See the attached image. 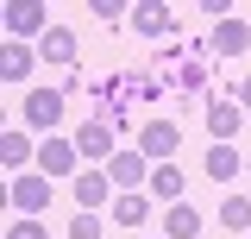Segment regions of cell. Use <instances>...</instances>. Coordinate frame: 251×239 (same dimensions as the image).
<instances>
[{
  "instance_id": "obj_1",
  "label": "cell",
  "mask_w": 251,
  "mask_h": 239,
  "mask_svg": "<svg viewBox=\"0 0 251 239\" xmlns=\"http://www.w3.org/2000/svg\"><path fill=\"white\" fill-rule=\"evenodd\" d=\"M50 26H57V19H50L44 0H13V6H6V38H13V44H38Z\"/></svg>"
},
{
  "instance_id": "obj_2",
  "label": "cell",
  "mask_w": 251,
  "mask_h": 239,
  "mask_svg": "<svg viewBox=\"0 0 251 239\" xmlns=\"http://www.w3.org/2000/svg\"><path fill=\"white\" fill-rule=\"evenodd\" d=\"M100 170H107V182H113L120 195H138V189L151 182V170H157V164L145 157V151H113V157H107Z\"/></svg>"
},
{
  "instance_id": "obj_3",
  "label": "cell",
  "mask_w": 251,
  "mask_h": 239,
  "mask_svg": "<svg viewBox=\"0 0 251 239\" xmlns=\"http://www.w3.org/2000/svg\"><path fill=\"white\" fill-rule=\"evenodd\" d=\"M63 101H69L63 89H25V126L57 139V126H63Z\"/></svg>"
},
{
  "instance_id": "obj_4",
  "label": "cell",
  "mask_w": 251,
  "mask_h": 239,
  "mask_svg": "<svg viewBox=\"0 0 251 239\" xmlns=\"http://www.w3.org/2000/svg\"><path fill=\"white\" fill-rule=\"evenodd\" d=\"M176 145H182V126H176V120H145L138 151H145L151 164H176Z\"/></svg>"
},
{
  "instance_id": "obj_5",
  "label": "cell",
  "mask_w": 251,
  "mask_h": 239,
  "mask_svg": "<svg viewBox=\"0 0 251 239\" xmlns=\"http://www.w3.org/2000/svg\"><path fill=\"white\" fill-rule=\"evenodd\" d=\"M239 126H245V107H239V94L226 89L207 101V132H214V145H232L239 139Z\"/></svg>"
},
{
  "instance_id": "obj_6",
  "label": "cell",
  "mask_w": 251,
  "mask_h": 239,
  "mask_svg": "<svg viewBox=\"0 0 251 239\" xmlns=\"http://www.w3.org/2000/svg\"><path fill=\"white\" fill-rule=\"evenodd\" d=\"M13 208L38 220V214L50 208V177H44V170H25V177H13Z\"/></svg>"
},
{
  "instance_id": "obj_7",
  "label": "cell",
  "mask_w": 251,
  "mask_h": 239,
  "mask_svg": "<svg viewBox=\"0 0 251 239\" xmlns=\"http://www.w3.org/2000/svg\"><path fill=\"white\" fill-rule=\"evenodd\" d=\"M75 157H82L75 139H44V145H38V170H44L50 182H57V177H82V170H75Z\"/></svg>"
},
{
  "instance_id": "obj_8",
  "label": "cell",
  "mask_w": 251,
  "mask_h": 239,
  "mask_svg": "<svg viewBox=\"0 0 251 239\" xmlns=\"http://www.w3.org/2000/svg\"><path fill=\"white\" fill-rule=\"evenodd\" d=\"M75 151H82V157H100V164H107V157H113V120H107V114L82 120V126H75Z\"/></svg>"
},
{
  "instance_id": "obj_9",
  "label": "cell",
  "mask_w": 251,
  "mask_h": 239,
  "mask_svg": "<svg viewBox=\"0 0 251 239\" xmlns=\"http://www.w3.org/2000/svg\"><path fill=\"white\" fill-rule=\"evenodd\" d=\"M113 195H120V189L107 182V170H82V177H75V208H82V214L113 208Z\"/></svg>"
},
{
  "instance_id": "obj_10",
  "label": "cell",
  "mask_w": 251,
  "mask_h": 239,
  "mask_svg": "<svg viewBox=\"0 0 251 239\" xmlns=\"http://www.w3.org/2000/svg\"><path fill=\"white\" fill-rule=\"evenodd\" d=\"M31 63H44V57H38V44H13V38H6V51H0V82L19 89V82L31 76Z\"/></svg>"
},
{
  "instance_id": "obj_11",
  "label": "cell",
  "mask_w": 251,
  "mask_h": 239,
  "mask_svg": "<svg viewBox=\"0 0 251 239\" xmlns=\"http://www.w3.org/2000/svg\"><path fill=\"white\" fill-rule=\"evenodd\" d=\"M182 189H188L182 164H157L151 182H145V195H151V202H163V208H176V202H182Z\"/></svg>"
},
{
  "instance_id": "obj_12",
  "label": "cell",
  "mask_w": 251,
  "mask_h": 239,
  "mask_svg": "<svg viewBox=\"0 0 251 239\" xmlns=\"http://www.w3.org/2000/svg\"><path fill=\"white\" fill-rule=\"evenodd\" d=\"M107 220L120 227V233H138L145 220H151V195L138 189V195H113V208H107Z\"/></svg>"
},
{
  "instance_id": "obj_13",
  "label": "cell",
  "mask_w": 251,
  "mask_h": 239,
  "mask_svg": "<svg viewBox=\"0 0 251 239\" xmlns=\"http://www.w3.org/2000/svg\"><path fill=\"white\" fill-rule=\"evenodd\" d=\"M38 57H44V63H63V69L75 76V57H82V51H75V31H69V26H50L44 38H38Z\"/></svg>"
},
{
  "instance_id": "obj_14",
  "label": "cell",
  "mask_w": 251,
  "mask_h": 239,
  "mask_svg": "<svg viewBox=\"0 0 251 239\" xmlns=\"http://www.w3.org/2000/svg\"><path fill=\"white\" fill-rule=\"evenodd\" d=\"M0 164H6L13 177H25V164H38V145H31L19 126H6V132H0Z\"/></svg>"
},
{
  "instance_id": "obj_15",
  "label": "cell",
  "mask_w": 251,
  "mask_h": 239,
  "mask_svg": "<svg viewBox=\"0 0 251 239\" xmlns=\"http://www.w3.org/2000/svg\"><path fill=\"white\" fill-rule=\"evenodd\" d=\"M132 31H145V38H170V31H176V13H170L163 0H145V6H132Z\"/></svg>"
},
{
  "instance_id": "obj_16",
  "label": "cell",
  "mask_w": 251,
  "mask_h": 239,
  "mask_svg": "<svg viewBox=\"0 0 251 239\" xmlns=\"http://www.w3.org/2000/svg\"><path fill=\"white\" fill-rule=\"evenodd\" d=\"M207 44H214L220 57H239V51H245V44H251V26H245V19H220V26H214V38H207Z\"/></svg>"
},
{
  "instance_id": "obj_17",
  "label": "cell",
  "mask_w": 251,
  "mask_h": 239,
  "mask_svg": "<svg viewBox=\"0 0 251 239\" xmlns=\"http://www.w3.org/2000/svg\"><path fill=\"white\" fill-rule=\"evenodd\" d=\"M163 239H201V214L176 202V208H163Z\"/></svg>"
},
{
  "instance_id": "obj_18",
  "label": "cell",
  "mask_w": 251,
  "mask_h": 239,
  "mask_svg": "<svg viewBox=\"0 0 251 239\" xmlns=\"http://www.w3.org/2000/svg\"><path fill=\"white\" fill-rule=\"evenodd\" d=\"M220 227L226 233H251V195H226L220 202Z\"/></svg>"
},
{
  "instance_id": "obj_19",
  "label": "cell",
  "mask_w": 251,
  "mask_h": 239,
  "mask_svg": "<svg viewBox=\"0 0 251 239\" xmlns=\"http://www.w3.org/2000/svg\"><path fill=\"white\" fill-rule=\"evenodd\" d=\"M239 170H245V157H239L232 145H214V151H207V177H214V182H232Z\"/></svg>"
},
{
  "instance_id": "obj_20",
  "label": "cell",
  "mask_w": 251,
  "mask_h": 239,
  "mask_svg": "<svg viewBox=\"0 0 251 239\" xmlns=\"http://www.w3.org/2000/svg\"><path fill=\"white\" fill-rule=\"evenodd\" d=\"M6 239H50V233H44V220H31V214H19V220L6 227Z\"/></svg>"
},
{
  "instance_id": "obj_21",
  "label": "cell",
  "mask_w": 251,
  "mask_h": 239,
  "mask_svg": "<svg viewBox=\"0 0 251 239\" xmlns=\"http://www.w3.org/2000/svg\"><path fill=\"white\" fill-rule=\"evenodd\" d=\"M69 239H100V214H75L69 220Z\"/></svg>"
},
{
  "instance_id": "obj_22",
  "label": "cell",
  "mask_w": 251,
  "mask_h": 239,
  "mask_svg": "<svg viewBox=\"0 0 251 239\" xmlns=\"http://www.w3.org/2000/svg\"><path fill=\"white\" fill-rule=\"evenodd\" d=\"M94 19H100V26H120V19H132V13H126L120 0H94Z\"/></svg>"
},
{
  "instance_id": "obj_23",
  "label": "cell",
  "mask_w": 251,
  "mask_h": 239,
  "mask_svg": "<svg viewBox=\"0 0 251 239\" xmlns=\"http://www.w3.org/2000/svg\"><path fill=\"white\" fill-rule=\"evenodd\" d=\"M232 94H239V107L251 114V76H245V82H232Z\"/></svg>"
},
{
  "instance_id": "obj_24",
  "label": "cell",
  "mask_w": 251,
  "mask_h": 239,
  "mask_svg": "<svg viewBox=\"0 0 251 239\" xmlns=\"http://www.w3.org/2000/svg\"><path fill=\"white\" fill-rule=\"evenodd\" d=\"M245 170H251V151H245Z\"/></svg>"
},
{
  "instance_id": "obj_25",
  "label": "cell",
  "mask_w": 251,
  "mask_h": 239,
  "mask_svg": "<svg viewBox=\"0 0 251 239\" xmlns=\"http://www.w3.org/2000/svg\"><path fill=\"white\" fill-rule=\"evenodd\" d=\"M157 239H163V233H157Z\"/></svg>"
}]
</instances>
